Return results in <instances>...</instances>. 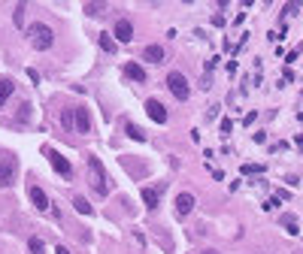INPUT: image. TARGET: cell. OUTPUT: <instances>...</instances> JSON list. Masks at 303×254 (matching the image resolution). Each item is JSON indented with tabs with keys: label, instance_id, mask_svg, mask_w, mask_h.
Masks as SVG:
<instances>
[{
	"label": "cell",
	"instance_id": "83f0119b",
	"mask_svg": "<svg viewBox=\"0 0 303 254\" xmlns=\"http://www.w3.org/2000/svg\"><path fill=\"white\" fill-rule=\"evenodd\" d=\"M203 254H218V251H212V248H206V251H203Z\"/></svg>",
	"mask_w": 303,
	"mask_h": 254
},
{
	"label": "cell",
	"instance_id": "8992f818",
	"mask_svg": "<svg viewBox=\"0 0 303 254\" xmlns=\"http://www.w3.org/2000/svg\"><path fill=\"white\" fill-rule=\"evenodd\" d=\"M73 127H76L79 133H91V115H88L85 106H76L73 109Z\"/></svg>",
	"mask_w": 303,
	"mask_h": 254
},
{
	"label": "cell",
	"instance_id": "603a6c76",
	"mask_svg": "<svg viewBox=\"0 0 303 254\" xmlns=\"http://www.w3.org/2000/svg\"><path fill=\"white\" fill-rule=\"evenodd\" d=\"M103 9H106L103 3H88V6H85V12H88V16H100Z\"/></svg>",
	"mask_w": 303,
	"mask_h": 254
},
{
	"label": "cell",
	"instance_id": "52a82bcc",
	"mask_svg": "<svg viewBox=\"0 0 303 254\" xmlns=\"http://www.w3.org/2000/svg\"><path fill=\"white\" fill-rule=\"evenodd\" d=\"M146 112H149V118L155 121V124H164V121H167V109H164V103L155 100V97H152V100H146Z\"/></svg>",
	"mask_w": 303,
	"mask_h": 254
},
{
	"label": "cell",
	"instance_id": "5b68a950",
	"mask_svg": "<svg viewBox=\"0 0 303 254\" xmlns=\"http://www.w3.org/2000/svg\"><path fill=\"white\" fill-rule=\"evenodd\" d=\"M167 88L173 91L176 100H188V79L182 73H170L167 76Z\"/></svg>",
	"mask_w": 303,
	"mask_h": 254
},
{
	"label": "cell",
	"instance_id": "4fadbf2b",
	"mask_svg": "<svg viewBox=\"0 0 303 254\" xmlns=\"http://www.w3.org/2000/svg\"><path fill=\"white\" fill-rule=\"evenodd\" d=\"M140 194H143V203H146V209H158V203H161L158 188H143Z\"/></svg>",
	"mask_w": 303,
	"mask_h": 254
},
{
	"label": "cell",
	"instance_id": "2e32d148",
	"mask_svg": "<svg viewBox=\"0 0 303 254\" xmlns=\"http://www.w3.org/2000/svg\"><path fill=\"white\" fill-rule=\"evenodd\" d=\"M97 42H100V49H103V52H115V39H113V34H100Z\"/></svg>",
	"mask_w": 303,
	"mask_h": 254
},
{
	"label": "cell",
	"instance_id": "e0dca14e",
	"mask_svg": "<svg viewBox=\"0 0 303 254\" xmlns=\"http://www.w3.org/2000/svg\"><path fill=\"white\" fill-rule=\"evenodd\" d=\"M27 248H31V254H43V251H46V245H43V239H39V236H31V239H27Z\"/></svg>",
	"mask_w": 303,
	"mask_h": 254
},
{
	"label": "cell",
	"instance_id": "9c48e42d",
	"mask_svg": "<svg viewBox=\"0 0 303 254\" xmlns=\"http://www.w3.org/2000/svg\"><path fill=\"white\" fill-rule=\"evenodd\" d=\"M27 194H31V203H34L39 212H49V197H46V191H43V188L31 185V188H27Z\"/></svg>",
	"mask_w": 303,
	"mask_h": 254
},
{
	"label": "cell",
	"instance_id": "d6986e66",
	"mask_svg": "<svg viewBox=\"0 0 303 254\" xmlns=\"http://www.w3.org/2000/svg\"><path fill=\"white\" fill-rule=\"evenodd\" d=\"M258 173H264L261 163H243V176H258Z\"/></svg>",
	"mask_w": 303,
	"mask_h": 254
},
{
	"label": "cell",
	"instance_id": "cb8c5ba5",
	"mask_svg": "<svg viewBox=\"0 0 303 254\" xmlns=\"http://www.w3.org/2000/svg\"><path fill=\"white\" fill-rule=\"evenodd\" d=\"M230 127H233V121H230V118H225V121H222V133H230Z\"/></svg>",
	"mask_w": 303,
	"mask_h": 254
},
{
	"label": "cell",
	"instance_id": "3957f363",
	"mask_svg": "<svg viewBox=\"0 0 303 254\" xmlns=\"http://www.w3.org/2000/svg\"><path fill=\"white\" fill-rule=\"evenodd\" d=\"M16 169H19V161L9 151H0V188H9L16 181Z\"/></svg>",
	"mask_w": 303,
	"mask_h": 254
},
{
	"label": "cell",
	"instance_id": "5bb4252c",
	"mask_svg": "<svg viewBox=\"0 0 303 254\" xmlns=\"http://www.w3.org/2000/svg\"><path fill=\"white\" fill-rule=\"evenodd\" d=\"M12 91H16V82H12V79H0V106L12 97Z\"/></svg>",
	"mask_w": 303,
	"mask_h": 254
},
{
	"label": "cell",
	"instance_id": "9a60e30c",
	"mask_svg": "<svg viewBox=\"0 0 303 254\" xmlns=\"http://www.w3.org/2000/svg\"><path fill=\"white\" fill-rule=\"evenodd\" d=\"M73 209L79 212V215H91V212H94V209H91V203L85 200V197H73Z\"/></svg>",
	"mask_w": 303,
	"mask_h": 254
},
{
	"label": "cell",
	"instance_id": "4316f807",
	"mask_svg": "<svg viewBox=\"0 0 303 254\" xmlns=\"http://www.w3.org/2000/svg\"><path fill=\"white\" fill-rule=\"evenodd\" d=\"M55 254H70V251H67L64 245H58V248H55Z\"/></svg>",
	"mask_w": 303,
	"mask_h": 254
},
{
	"label": "cell",
	"instance_id": "6da1fadb",
	"mask_svg": "<svg viewBox=\"0 0 303 254\" xmlns=\"http://www.w3.org/2000/svg\"><path fill=\"white\" fill-rule=\"evenodd\" d=\"M88 181L94 185V194H100V197L109 194V176H106L100 158H94V154H88Z\"/></svg>",
	"mask_w": 303,
	"mask_h": 254
},
{
	"label": "cell",
	"instance_id": "7c38bea8",
	"mask_svg": "<svg viewBox=\"0 0 303 254\" xmlns=\"http://www.w3.org/2000/svg\"><path fill=\"white\" fill-rule=\"evenodd\" d=\"M143 58H146L149 64H161V61H164V46H146V49H143Z\"/></svg>",
	"mask_w": 303,
	"mask_h": 254
},
{
	"label": "cell",
	"instance_id": "7402d4cb",
	"mask_svg": "<svg viewBox=\"0 0 303 254\" xmlns=\"http://www.w3.org/2000/svg\"><path fill=\"white\" fill-rule=\"evenodd\" d=\"M12 21H16V24L21 27V21H24V3H19V6H16V12H12Z\"/></svg>",
	"mask_w": 303,
	"mask_h": 254
},
{
	"label": "cell",
	"instance_id": "7a4b0ae2",
	"mask_svg": "<svg viewBox=\"0 0 303 254\" xmlns=\"http://www.w3.org/2000/svg\"><path fill=\"white\" fill-rule=\"evenodd\" d=\"M27 36H31V46H34L37 52H46V49H52V42H55L52 27H49V24H43V21L31 24V31H27Z\"/></svg>",
	"mask_w": 303,
	"mask_h": 254
},
{
	"label": "cell",
	"instance_id": "ac0fdd59",
	"mask_svg": "<svg viewBox=\"0 0 303 254\" xmlns=\"http://www.w3.org/2000/svg\"><path fill=\"white\" fill-rule=\"evenodd\" d=\"M125 130H128V136H131V139H136V143H143V139H146V133H143L136 124H125Z\"/></svg>",
	"mask_w": 303,
	"mask_h": 254
},
{
	"label": "cell",
	"instance_id": "484cf974",
	"mask_svg": "<svg viewBox=\"0 0 303 254\" xmlns=\"http://www.w3.org/2000/svg\"><path fill=\"white\" fill-rule=\"evenodd\" d=\"M27 79H31V82L37 85V82H39V73H37V70H27Z\"/></svg>",
	"mask_w": 303,
	"mask_h": 254
},
{
	"label": "cell",
	"instance_id": "d4e9b609",
	"mask_svg": "<svg viewBox=\"0 0 303 254\" xmlns=\"http://www.w3.org/2000/svg\"><path fill=\"white\" fill-rule=\"evenodd\" d=\"M300 49H303V46H300ZM300 49H294V52H288V58H285V61H288V64H291V61H297V54H300Z\"/></svg>",
	"mask_w": 303,
	"mask_h": 254
},
{
	"label": "cell",
	"instance_id": "277c9868",
	"mask_svg": "<svg viewBox=\"0 0 303 254\" xmlns=\"http://www.w3.org/2000/svg\"><path fill=\"white\" fill-rule=\"evenodd\" d=\"M43 154L49 158L52 169H55L58 176H64V179H73V166H70V161H67L61 151H55V148H43Z\"/></svg>",
	"mask_w": 303,
	"mask_h": 254
},
{
	"label": "cell",
	"instance_id": "30bf717a",
	"mask_svg": "<svg viewBox=\"0 0 303 254\" xmlns=\"http://www.w3.org/2000/svg\"><path fill=\"white\" fill-rule=\"evenodd\" d=\"M121 73H125L128 79H133V82H146V70L140 64H133V61H128L125 67H121Z\"/></svg>",
	"mask_w": 303,
	"mask_h": 254
},
{
	"label": "cell",
	"instance_id": "ffe728a7",
	"mask_svg": "<svg viewBox=\"0 0 303 254\" xmlns=\"http://www.w3.org/2000/svg\"><path fill=\"white\" fill-rule=\"evenodd\" d=\"M282 224H285V230L291 233V236H297V221H294V215H285V218H282Z\"/></svg>",
	"mask_w": 303,
	"mask_h": 254
},
{
	"label": "cell",
	"instance_id": "ba28073f",
	"mask_svg": "<svg viewBox=\"0 0 303 254\" xmlns=\"http://www.w3.org/2000/svg\"><path fill=\"white\" fill-rule=\"evenodd\" d=\"M113 34H115V42H131L133 39V24L128 18H121V21H115Z\"/></svg>",
	"mask_w": 303,
	"mask_h": 254
},
{
	"label": "cell",
	"instance_id": "44dd1931",
	"mask_svg": "<svg viewBox=\"0 0 303 254\" xmlns=\"http://www.w3.org/2000/svg\"><path fill=\"white\" fill-rule=\"evenodd\" d=\"M61 124L67 127V130L73 127V109H64V112H61Z\"/></svg>",
	"mask_w": 303,
	"mask_h": 254
},
{
	"label": "cell",
	"instance_id": "8fae6325",
	"mask_svg": "<svg viewBox=\"0 0 303 254\" xmlns=\"http://www.w3.org/2000/svg\"><path fill=\"white\" fill-rule=\"evenodd\" d=\"M191 209H194V197H191L188 191H185V194H179V197H176V212H179V215L185 218Z\"/></svg>",
	"mask_w": 303,
	"mask_h": 254
}]
</instances>
